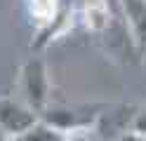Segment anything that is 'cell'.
Segmentation results:
<instances>
[{
	"mask_svg": "<svg viewBox=\"0 0 146 141\" xmlns=\"http://www.w3.org/2000/svg\"><path fill=\"white\" fill-rule=\"evenodd\" d=\"M17 97L26 106H31L35 113H42L52 103V82L47 61L42 56H29L21 64L19 80H17Z\"/></svg>",
	"mask_w": 146,
	"mask_h": 141,
	"instance_id": "6da1fadb",
	"label": "cell"
},
{
	"mask_svg": "<svg viewBox=\"0 0 146 141\" xmlns=\"http://www.w3.org/2000/svg\"><path fill=\"white\" fill-rule=\"evenodd\" d=\"M104 106H66V103H50L40 113V120L45 125L54 127L61 134L80 129H92L99 127V120L104 115Z\"/></svg>",
	"mask_w": 146,
	"mask_h": 141,
	"instance_id": "7a4b0ae2",
	"label": "cell"
},
{
	"mask_svg": "<svg viewBox=\"0 0 146 141\" xmlns=\"http://www.w3.org/2000/svg\"><path fill=\"white\" fill-rule=\"evenodd\" d=\"M38 122H40V113L26 106L19 97H0V129L7 139L29 132Z\"/></svg>",
	"mask_w": 146,
	"mask_h": 141,
	"instance_id": "3957f363",
	"label": "cell"
},
{
	"mask_svg": "<svg viewBox=\"0 0 146 141\" xmlns=\"http://www.w3.org/2000/svg\"><path fill=\"white\" fill-rule=\"evenodd\" d=\"M113 3L111 0H78L76 9H78V21L83 24L90 33L104 35L108 31V26L113 21Z\"/></svg>",
	"mask_w": 146,
	"mask_h": 141,
	"instance_id": "277c9868",
	"label": "cell"
},
{
	"mask_svg": "<svg viewBox=\"0 0 146 141\" xmlns=\"http://www.w3.org/2000/svg\"><path fill=\"white\" fill-rule=\"evenodd\" d=\"M132 42L139 56H146V0H118Z\"/></svg>",
	"mask_w": 146,
	"mask_h": 141,
	"instance_id": "5b68a950",
	"label": "cell"
},
{
	"mask_svg": "<svg viewBox=\"0 0 146 141\" xmlns=\"http://www.w3.org/2000/svg\"><path fill=\"white\" fill-rule=\"evenodd\" d=\"M61 3H64V0H26V5H29V14H31V19L35 21L38 31L45 28L54 17H57Z\"/></svg>",
	"mask_w": 146,
	"mask_h": 141,
	"instance_id": "8992f818",
	"label": "cell"
},
{
	"mask_svg": "<svg viewBox=\"0 0 146 141\" xmlns=\"http://www.w3.org/2000/svg\"><path fill=\"white\" fill-rule=\"evenodd\" d=\"M64 136L66 134H61V132H57L54 127L45 125V122L40 120L38 125L31 127L29 132H24V134H19V136H12L7 141H64Z\"/></svg>",
	"mask_w": 146,
	"mask_h": 141,
	"instance_id": "52a82bcc",
	"label": "cell"
},
{
	"mask_svg": "<svg viewBox=\"0 0 146 141\" xmlns=\"http://www.w3.org/2000/svg\"><path fill=\"white\" fill-rule=\"evenodd\" d=\"M127 129L139 132V134H144V136H146V106H139V108H134V111H132Z\"/></svg>",
	"mask_w": 146,
	"mask_h": 141,
	"instance_id": "ba28073f",
	"label": "cell"
},
{
	"mask_svg": "<svg viewBox=\"0 0 146 141\" xmlns=\"http://www.w3.org/2000/svg\"><path fill=\"white\" fill-rule=\"evenodd\" d=\"M113 141H146V136L139 134V132H132V129H123Z\"/></svg>",
	"mask_w": 146,
	"mask_h": 141,
	"instance_id": "9c48e42d",
	"label": "cell"
},
{
	"mask_svg": "<svg viewBox=\"0 0 146 141\" xmlns=\"http://www.w3.org/2000/svg\"><path fill=\"white\" fill-rule=\"evenodd\" d=\"M0 141H7V136L3 134V129H0Z\"/></svg>",
	"mask_w": 146,
	"mask_h": 141,
	"instance_id": "30bf717a",
	"label": "cell"
},
{
	"mask_svg": "<svg viewBox=\"0 0 146 141\" xmlns=\"http://www.w3.org/2000/svg\"><path fill=\"white\" fill-rule=\"evenodd\" d=\"M104 141H106V139H104Z\"/></svg>",
	"mask_w": 146,
	"mask_h": 141,
	"instance_id": "8fae6325",
	"label": "cell"
}]
</instances>
